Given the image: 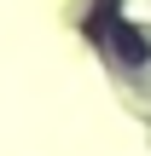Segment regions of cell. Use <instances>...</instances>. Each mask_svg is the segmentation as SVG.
Instances as JSON below:
<instances>
[{"mask_svg": "<svg viewBox=\"0 0 151 156\" xmlns=\"http://www.w3.org/2000/svg\"><path fill=\"white\" fill-rule=\"evenodd\" d=\"M93 35H105V46L116 52V64L122 69H145L151 64V46H145V35L128 23V17H116L111 6H105V23H93Z\"/></svg>", "mask_w": 151, "mask_h": 156, "instance_id": "cell-1", "label": "cell"}]
</instances>
